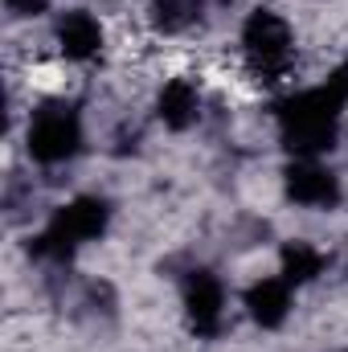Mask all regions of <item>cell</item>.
<instances>
[{
  "label": "cell",
  "instance_id": "6da1fadb",
  "mask_svg": "<svg viewBox=\"0 0 348 352\" xmlns=\"http://www.w3.org/2000/svg\"><path fill=\"white\" fill-rule=\"evenodd\" d=\"M340 111H345V98L328 82L316 90H299L279 102V135L299 160H316V156L332 152Z\"/></svg>",
  "mask_w": 348,
  "mask_h": 352
},
{
  "label": "cell",
  "instance_id": "7a4b0ae2",
  "mask_svg": "<svg viewBox=\"0 0 348 352\" xmlns=\"http://www.w3.org/2000/svg\"><path fill=\"white\" fill-rule=\"evenodd\" d=\"M107 217H111L107 201H98V197H74V201L62 205V209L50 217V226L33 238V254H37V258H50V263H66L83 242L98 238V234L107 230Z\"/></svg>",
  "mask_w": 348,
  "mask_h": 352
},
{
  "label": "cell",
  "instance_id": "3957f363",
  "mask_svg": "<svg viewBox=\"0 0 348 352\" xmlns=\"http://www.w3.org/2000/svg\"><path fill=\"white\" fill-rule=\"evenodd\" d=\"M291 25L270 12V8H254L242 25V54L250 62V70L262 78H279L291 66Z\"/></svg>",
  "mask_w": 348,
  "mask_h": 352
},
{
  "label": "cell",
  "instance_id": "277c9868",
  "mask_svg": "<svg viewBox=\"0 0 348 352\" xmlns=\"http://www.w3.org/2000/svg\"><path fill=\"white\" fill-rule=\"evenodd\" d=\"M83 148V123L66 102H50L29 123V156L37 164H66Z\"/></svg>",
  "mask_w": 348,
  "mask_h": 352
},
{
  "label": "cell",
  "instance_id": "5b68a950",
  "mask_svg": "<svg viewBox=\"0 0 348 352\" xmlns=\"http://www.w3.org/2000/svg\"><path fill=\"white\" fill-rule=\"evenodd\" d=\"M184 311L197 336H217L226 316V291L209 270H193L184 278Z\"/></svg>",
  "mask_w": 348,
  "mask_h": 352
},
{
  "label": "cell",
  "instance_id": "8992f818",
  "mask_svg": "<svg viewBox=\"0 0 348 352\" xmlns=\"http://www.w3.org/2000/svg\"><path fill=\"white\" fill-rule=\"evenodd\" d=\"M287 197L295 205H307V209H328L340 201V180L328 173L324 164L316 160H295L287 164Z\"/></svg>",
  "mask_w": 348,
  "mask_h": 352
},
{
  "label": "cell",
  "instance_id": "52a82bcc",
  "mask_svg": "<svg viewBox=\"0 0 348 352\" xmlns=\"http://www.w3.org/2000/svg\"><path fill=\"white\" fill-rule=\"evenodd\" d=\"M58 45H62L66 58H74V62H90V58L102 50V25L90 16L87 8L62 12V21H58Z\"/></svg>",
  "mask_w": 348,
  "mask_h": 352
},
{
  "label": "cell",
  "instance_id": "ba28073f",
  "mask_svg": "<svg viewBox=\"0 0 348 352\" xmlns=\"http://www.w3.org/2000/svg\"><path fill=\"white\" fill-rule=\"evenodd\" d=\"M246 311L262 328H279L291 311V283L287 278H259L246 291Z\"/></svg>",
  "mask_w": 348,
  "mask_h": 352
},
{
  "label": "cell",
  "instance_id": "9c48e42d",
  "mask_svg": "<svg viewBox=\"0 0 348 352\" xmlns=\"http://www.w3.org/2000/svg\"><path fill=\"white\" fill-rule=\"evenodd\" d=\"M156 115H160L164 127H173V131L193 127L197 115H201V94H197V87H193L188 78H173L168 87L160 90V98H156Z\"/></svg>",
  "mask_w": 348,
  "mask_h": 352
},
{
  "label": "cell",
  "instance_id": "30bf717a",
  "mask_svg": "<svg viewBox=\"0 0 348 352\" xmlns=\"http://www.w3.org/2000/svg\"><path fill=\"white\" fill-rule=\"evenodd\" d=\"M324 254L316 250V246H307V242H291V246H283V278L291 283V287H303V283H312L320 270H324Z\"/></svg>",
  "mask_w": 348,
  "mask_h": 352
},
{
  "label": "cell",
  "instance_id": "8fae6325",
  "mask_svg": "<svg viewBox=\"0 0 348 352\" xmlns=\"http://www.w3.org/2000/svg\"><path fill=\"white\" fill-rule=\"evenodd\" d=\"M201 16V0H156L152 4V25L160 33H184Z\"/></svg>",
  "mask_w": 348,
  "mask_h": 352
},
{
  "label": "cell",
  "instance_id": "7c38bea8",
  "mask_svg": "<svg viewBox=\"0 0 348 352\" xmlns=\"http://www.w3.org/2000/svg\"><path fill=\"white\" fill-rule=\"evenodd\" d=\"M12 12H21V16H37V12H45V4L50 0H4Z\"/></svg>",
  "mask_w": 348,
  "mask_h": 352
},
{
  "label": "cell",
  "instance_id": "4fadbf2b",
  "mask_svg": "<svg viewBox=\"0 0 348 352\" xmlns=\"http://www.w3.org/2000/svg\"><path fill=\"white\" fill-rule=\"evenodd\" d=\"M328 87H332V90H336V94H340V98L348 102V66H340V70L328 78Z\"/></svg>",
  "mask_w": 348,
  "mask_h": 352
}]
</instances>
